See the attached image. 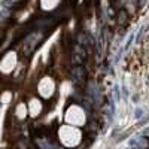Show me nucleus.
<instances>
[{"label":"nucleus","mask_w":149,"mask_h":149,"mask_svg":"<svg viewBox=\"0 0 149 149\" xmlns=\"http://www.w3.org/2000/svg\"><path fill=\"white\" fill-rule=\"evenodd\" d=\"M66 119H67V122L70 124V125H82V124L85 122V115L78 106H73V107L69 109L67 115H66Z\"/></svg>","instance_id":"nucleus-2"},{"label":"nucleus","mask_w":149,"mask_h":149,"mask_svg":"<svg viewBox=\"0 0 149 149\" xmlns=\"http://www.w3.org/2000/svg\"><path fill=\"white\" fill-rule=\"evenodd\" d=\"M60 139L66 146H74L81 140V134L79 131L72 127V125H64L60 130Z\"/></svg>","instance_id":"nucleus-1"}]
</instances>
